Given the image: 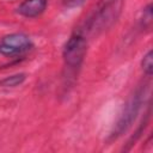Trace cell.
Returning <instances> with one entry per match:
<instances>
[{"instance_id":"8","label":"cell","mask_w":153,"mask_h":153,"mask_svg":"<svg viewBox=\"0 0 153 153\" xmlns=\"http://www.w3.org/2000/svg\"><path fill=\"white\" fill-rule=\"evenodd\" d=\"M141 69L146 76H152L153 74V51L149 49L141 59Z\"/></svg>"},{"instance_id":"9","label":"cell","mask_w":153,"mask_h":153,"mask_svg":"<svg viewBox=\"0 0 153 153\" xmlns=\"http://www.w3.org/2000/svg\"><path fill=\"white\" fill-rule=\"evenodd\" d=\"M152 22H153V13H152V4L149 2L145 8H143V13L142 17L140 19V25L142 29H147L151 30L152 27Z\"/></svg>"},{"instance_id":"5","label":"cell","mask_w":153,"mask_h":153,"mask_svg":"<svg viewBox=\"0 0 153 153\" xmlns=\"http://www.w3.org/2000/svg\"><path fill=\"white\" fill-rule=\"evenodd\" d=\"M48 5V0H24L17 7V13L25 18H36L41 16Z\"/></svg>"},{"instance_id":"2","label":"cell","mask_w":153,"mask_h":153,"mask_svg":"<svg viewBox=\"0 0 153 153\" xmlns=\"http://www.w3.org/2000/svg\"><path fill=\"white\" fill-rule=\"evenodd\" d=\"M88 41L87 38L78 31H74L69 38L66 41L62 49V59H63V78L74 79L87 54Z\"/></svg>"},{"instance_id":"4","label":"cell","mask_w":153,"mask_h":153,"mask_svg":"<svg viewBox=\"0 0 153 153\" xmlns=\"http://www.w3.org/2000/svg\"><path fill=\"white\" fill-rule=\"evenodd\" d=\"M33 42L24 32H12L0 38V54L4 56H18L30 51Z\"/></svg>"},{"instance_id":"7","label":"cell","mask_w":153,"mask_h":153,"mask_svg":"<svg viewBox=\"0 0 153 153\" xmlns=\"http://www.w3.org/2000/svg\"><path fill=\"white\" fill-rule=\"evenodd\" d=\"M25 80H26L25 73H23V72L16 73V74H12V75H8V76L0 79V87H5V88L17 87V86L22 85Z\"/></svg>"},{"instance_id":"3","label":"cell","mask_w":153,"mask_h":153,"mask_svg":"<svg viewBox=\"0 0 153 153\" xmlns=\"http://www.w3.org/2000/svg\"><path fill=\"white\" fill-rule=\"evenodd\" d=\"M145 94H146V85H140L135 88L133 94L128 98V100L124 103L122 111L120 112L117 121L115 122L109 136L108 142H112L121 137L124 133L128 131V129L133 126L135 122L142 104L145 103Z\"/></svg>"},{"instance_id":"6","label":"cell","mask_w":153,"mask_h":153,"mask_svg":"<svg viewBox=\"0 0 153 153\" xmlns=\"http://www.w3.org/2000/svg\"><path fill=\"white\" fill-rule=\"evenodd\" d=\"M149 117H151V105H148V109H147V112L145 114V117L142 118V121H141V123L139 124V127H137L136 131L134 133V135H131V136H130V139L128 140V142H127L126 147H123V151H129V149L133 147V145H134V143H135V142L141 137V135L143 134L145 128H146V127H147V124H148Z\"/></svg>"},{"instance_id":"1","label":"cell","mask_w":153,"mask_h":153,"mask_svg":"<svg viewBox=\"0 0 153 153\" xmlns=\"http://www.w3.org/2000/svg\"><path fill=\"white\" fill-rule=\"evenodd\" d=\"M123 7L124 0H98L81 27L75 31L84 35L87 39L97 37L117 23Z\"/></svg>"},{"instance_id":"10","label":"cell","mask_w":153,"mask_h":153,"mask_svg":"<svg viewBox=\"0 0 153 153\" xmlns=\"http://www.w3.org/2000/svg\"><path fill=\"white\" fill-rule=\"evenodd\" d=\"M86 0H62V6L66 8H76L82 6Z\"/></svg>"}]
</instances>
